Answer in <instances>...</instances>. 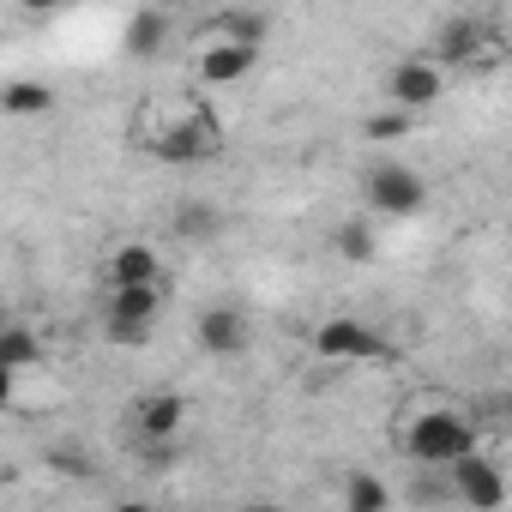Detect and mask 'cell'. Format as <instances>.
Returning a JSON list of instances; mask_svg holds the SVG:
<instances>
[{
	"mask_svg": "<svg viewBox=\"0 0 512 512\" xmlns=\"http://www.w3.org/2000/svg\"><path fill=\"white\" fill-rule=\"evenodd\" d=\"M470 446H476V428H470V416H458V410H428V416H416L410 434H404V452H410L422 470H446V464L464 458Z\"/></svg>",
	"mask_w": 512,
	"mask_h": 512,
	"instance_id": "cell-1",
	"label": "cell"
},
{
	"mask_svg": "<svg viewBox=\"0 0 512 512\" xmlns=\"http://www.w3.org/2000/svg\"><path fill=\"white\" fill-rule=\"evenodd\" d=\"M446 476H452V494H458L464 506H476V512L506 506V476H500V464H494V458H482L476 446H470L464 458H452V464H446Z\"/></svg>",
	"mask_w": 512,
	"mask_h": 512,
	"instance_id": "cell-2",
	"label": "cell"
},
{
	"mask_svg": "<svg viewBox=\"0 0 512 512\" xmlns=\"http://www.w3.org/2000/svg\"><path fill=\"white\" fill-rule=\"evenodd\" d=\"M422 199H428V187H422L416 169H404V163L368 169V205H374V211H386V217H416Z\"/></svg>",
	"mask_w": 512,
	"mask_h": 512,
	"instance_id": "cell-3",
	"label": "cell"
},
{
	"mask_svg": "<svg viewBox=\"0 0 512 512\" xmlns=\"http://www.w3.org/2000/svg\"><path fill=\"white\" fill-rule=\"evenodd\" d=\"M151 320H157V284H115V296H109V338L115 344H139V338H151Z\"/></svg>",
	"mask_w": 512,
	"mask_h": 512,
	"instance_id": "cell-4",
	"label": "cell"
},
{
	"mask_svg": "<svg viewBox=\"0 0 512 512\" xmlns=\"http://www.w3.org/2000/svg\"><path fill=\"white\" fill-rule=\"evenodd\" d=\"M314 350L326 362H380L386 356V338L368 326V320H326L314 332Z\"/></svg>",
	"mask_w": 512,
	"mask_h": 512,
	"instance_id": "cell-5",
	"label": "cell"
},
{
	"mask_svg": "<svg viewBox=\"0 0 512 512\" xmlns=\"http://www.w3.org/2000/svg\"><path fill=\"white\" fill-rule=\"evenodd\" d=\"M386 85H392V103H398V109H428V103L446 91L440 67H428V61H398Z\"/></svg>",
	"mask_w": 512,
	"mask_h": 512,
	"instance_id": "cell-6",
	"label": "cell"
},
{
	"mask_svg": "<svg viewBox=\"0 0 512 512\" xmlns=\"http://www.w3.org/2000/svg\"><path fill=\"white\" fill-rule=\"evenodd\" d=\"M181 416H187L181 392H151V398L133 404V428H139V440H175V434H181Z\"/></svg>",
	"mask_w": 512,
	"mask_h": 512,
	"instance_id": "cell-7",
	"label": "cell"
},
{
	"mask_svg": "<svg viewBox=\"0 0 512 512\" xmlns=\"http://www.w3.org/2000/svg\"><path fill=\"white\" fill-rule=\"evenodd\" d=\"M199 350L205 356H241L247 350V320L235 308H205L199 314Z\"/></svg>",
	"mask_w": 512,
	"mask_h": 512,
	"instance_id": "cell-8",
	"label": "cell"
},
{
	"mask_svg": "<svg viewBox=\"0 0 512 512\" xmlns=\"http://www.w3.org/2000/svg\"><path fill=\"white\" fill-rule=\"evenodd\" d=\"M253 67H260V49H253V43H217V49L205 55V67H199V79L235 85V79H247Z\"/></svg>",
	"mask_w": 512,
	"mask_h": 512,
	"instance_id": "cell-9",
	"label": "cell"
},
{
	"mask_svg": "<svg viewBox=\"0 0 512 512\" xmlns=\"http://www.w3.org/2000/svg\"><path fill=\"white\" fill-rule=\"evenodd\" d=\"M211 151H217L211 121H193V127H175V133L157 139V157H163V163H199V157H211Z\"/></svg>",
	"mask_w": 512,
	"mask_h": 512,
	"instance_id": "cell-10",
	"label": "cell"
},
{
	"mask_svg": "<svg viewBox=\"0 0 512 512\" xmlns=\"http://www.w3.org/2000/svg\"><path fill=\"white\" fill-rule=\"evenodd\" d=\"M0 362H7L13 374H25V368H43L49 362V350H43V338L37 332H25V326H0Z\"/></svg>",
	"mask_w": 512,
	"mask_h": 512,
	"instance_id": "cell-11",
	"label": "cell"
},
{
	"mask_svg": "<svg viewBox=\"0 0 512 512\" xmlns=\"http://www.w3.org/2000/svg\"><path fill=\"white\" fill-rule=\"evenodd\" d=\"M482 25L476 19H452V25H440V61L446 67H470L476 61V49H482Z\"/></svg>",
	"mask_w": 512,
	"mask_h": 512,
	"instance_id": "cell-12",
	"label": "cell"
},
{
	"mask_svg": "<svg viewBox=\"0 0 512 512\" xmlns=\"http://www.w3.org/2000/svg\"><path fill=\"white\" fill-rule=\"evenodd\" d=\"M163 37H169V19H163L157 7H145V13L127 19V55L151 61V55H163Z\"/></svg>",
	"mask_w": 512,
	"mask_h": 512,
	"instance_id": "cell-13",
	"label": "cell"
},
{
	"mask_svg": "<svg viewBox=\"0 0 512 512\" xmlns=\"http://www.w3.org/2000/svg\"><path fill=\"white\" fill-rule=\"evenodd\" d=\"M205 31H211L217 43H253V49H260L272 25H266L260 13H217V19H205Z\"/></svg>",
	"mask_w": 512,
	"mask_h": 512,
	"instance_id": "cell-14",
	"label": "cell"
},
{
	"mask_svg": "<svg viewBox=\"0 0 512 512\" xmlns=\"http://www.w3.org/2000/svg\"><path fill=\"white\" fill-rule=\"evenodd\" d=\"M109 284H157V253L151 247H121L115 260H109Z\"/></svg>",
	"mask_w": 512,
	"mask_h": 512,
	"instance_id": "cell-15",
	"label": "cell"
},
{
	"mask_svg": "<svg viewBox=\"0 0 512 512\" xmlns=\"http://www.w3.org/2000/svg\"><path fill=\"white\" fill-rule=\"evenodd\" d=\"M49 103H55V91H49V85H37V79H19V85L0 91V109H7V115H43Z\"/></svg>",
	"mask_w": 512,
	"mask_h": 512,
	"instance_id": "cell-16",
	"label": "cell"
},
{
	"mask_svg": "<svg viewBox=\"0 0 512 512\" xmlns=\"http://www.w3.org/2000/svg\"><path fill=\"white\" fill-rule=\"evenodd\" d=\"M169 229L187 235V241H205V235H217V211H211V205H181V211L169 217Z\"/></svg>",
	"mask_w": 512,
	"mask_h": 512,
	"instance_id": "cell-17",
	"label": "cell"
},
{
	"mask_svg": "<svg viewBox=\"0 0 512 512\" xmlns=\"http://www.w3.org/2000/svg\"><path fill=\"white\" fill-rule=\"evenodd\" d=\"M386 500H392V494H386V482H374V476H350V482H344V506H350V512H380Z\"/></svg>",
	"mask_w": 512,
	"mask_h": 512,
	"instance_id": "cell-18",
	"label": "cell"
},
{
	"mask_svg": "<svg viewBox=\"0 0 512 512\" xmlns=\"http://www.w3.org/2000/svg\"><path fill=\"white\" fill-rule=\"evenodd\" d=\"M338 253H344V260H356V266H362V260H374V229H368L362 217H356V223H344V229H338Z\"/></svg>",
	"mask_w": 512,
	"mask_h": 512,
	"instance_id": "cell-19",
	"label": "cell"
},
{
	"mask_svg": "<svg viewBox=\"0 0 512 512\" xmlns=\"http://www.w3.org/2000/svg\"><path fill=\"white\" fill-rule=\"evenodd\" d=\"M410 133V109H386V115H368V139H404Z\"/></svg>",
	"mask_w": 512,
	"mask_h": 512,
	"instance_id": "cell-20",
	"label": "cell"
},
{
	"mask_svg": "<svg viewBox=\"0 0 512 512\" xmlns=\"http://www.w3.org/2000/svg\"><path fill=\"white\" fill-rule=\"evenodd\" d=\"M49 464H55L61 476H91V470H97V464H91V452H73V446H55V452H49Z\"/></svg>",
	"mask_w": 512,
	"mask_h": 512,
	"instance_id": "cell-21",
	"label": "cell"
},
{
	"mask_svg": "<svg viewBox=\"0 0 512 512\" xmlns=\"http://www.w3.org/2000/svg\"><path fill=\"white\" fill-rule=\"evenodd\" d=\"M13 380H19V374H13L7 362H0V410H7V404H13Z\"/></svg>",
	"mask_w": 512,
	"mask_h": 512,
	"instance_id": "cell-22",
	"label": "cell"
},
{
	"mask_svg": "<svg viewBox=\"0 0 512 512\" xmlns=\"http://www.w3.org/2000/svg\"><path fill=\"white\" fill-rule=\"evenodd\" d=\"M25 13H49V7H61V0H19Z\"/></svg>",
	"mask_w": 512,
	"mask_h": 512,
	"instance_id": "cell-23",
	"label": "cell"
},
{
	"mask_svg": "<svg viewBox=\"0 0 512 512\" xmlns=\"http://www.w3.org/2000/svg\"><path fill=\"white\" fill-rule=\"evenodd\" d=\"M0 326H7V308H0Z\"/></svg>",
	"mask_w": 512,
	"mask_h": 512,
	"instance_id": "cell-24",
	"label": "cell"
}]
</instances>
